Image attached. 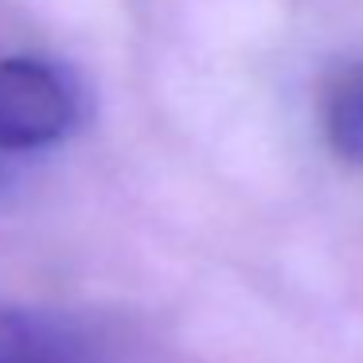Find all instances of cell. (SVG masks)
I'll list each match as a JSON object with an SVG mask.
<instances>
[{
	"mask_svg": "<svg viewBox=\"0 0 363 363\" xmlns=\"http://www.w3.org/2000/svg\"><path fill=\"white\" fill-rule=\"evenodd\" d=\"M86 90L71 71L35 55L0 59V157L67 141L82 125Z\"/></svg>",
	"mask_w": 363,
	"mask_h": 363,
	"instance_id": "6da1fadb",
	"label": "cell"
},
{
	"mask_svg": "<svg viewBox=\"0 0 363 363\" xmlns=\"http://www.w3.org/2000/svg\"><path fill=\"white\" fill-rule=\"evenodd\" d=\"M0 363H110V355L67 316L0 305Z\"/></svg>",
	"mask_w": 363,
	"mask_h": 363,
	"instance_id": "7a4b0ae2",
	"label": "cell"
},
{
	"mask_svg": "<svg viewBox=\"0 0 363 363\" xmlns=\"http://www.w3.org/2000/svg\"><path fill=\"white\" fill-rule=\"evenodd\" d=\"M324 137L347 164H363V63L347 67L324 98Z\"/></svg>",
	"mask_w": 363,
	"mask_h": 363,
	"instance_id": "3957f363",
	"label": "cell"
}]
</instances>
